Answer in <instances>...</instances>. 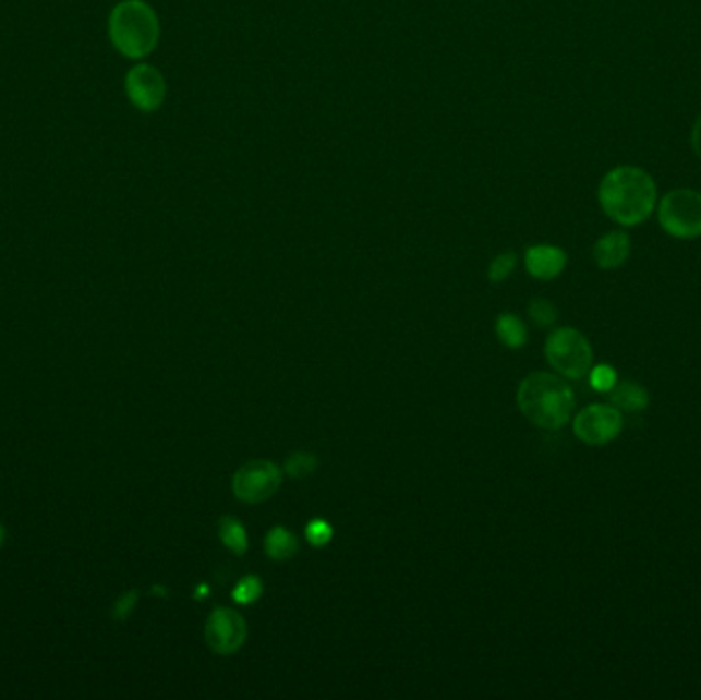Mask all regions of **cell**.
<instances>
[{"mask_svg": "<svg viewBox=\"0 0 701 700\" xmlns=\"http://www.w3.org/2000/svg\"><path fill=\"white\" fill-rule=\"evenodd\" d=\"M261 594H263V581L257 576H246L237 583L232 598L239 604H255Z\"/></svg>", "mask_w": 701, "mask_h": 700, "instance_id": "cell-16", "label": "cell"}, {"mask_svg": "<svg viewBox=\"0 0 701 700\" xmlns=\"http://www.w3.org/2000/svg\"><path fill=\"white\" fill-rule=\"evenodd\" d=\"M281 485V471L269 460H253L237 471L232 491L244 504H263Z\"/></svg>", "mask_w": 701, "mask_h": 700, "instance_id": "cell-7", "label": "cell"}, {"mask_svg": "<svg viewBox=\"0 0 701 700\" xmlns=\"http://www.w3.org/2000/svg\"><path fill=\"white\" fill-rule=\"evenodd\" d=\"M515 265H517V255L515 253H503V255L495 257V262L491 263L488 278H491V281L507 280L513 274Z\"/></svg>", "mask_w": 701, "mask_h": 700, "instance_id": "cell-20", "label": "cell"}, {"mask_svg": "<svg viewBox=\"0 0 701 700\" xmlns=\"http://www.w3.org/2000/svg\"><path fill=\"white\" fill-rule=\"evenodd\" d=\"M565 251L560 246L535 245L528 249L525 253V267L533 278L537 280H554L565 271Z\"/></svg>", "mask_w": 701, "mask_h": 700, "instance_id": "cell-10", "label": "cell"}, {"mask_svg": "<svg viewBox=\"0 0 701 700\" xmlns=\"http://www.w3.org/2000/svg\"><path fill=\"white\" fill-rule=\"evenodd\" d=\"M609 401L619 411L640 413L649 407L650 397L644 386L636 385L632 381H624V383H616V386L609 390Z\"/></svg>", "mask_w": 701, "mask_h": 700, "instance_id": "cell-12", "label": "cell"}, {"mask_svg": "<svg viewBox=\"0 0 701 700\" xmlns=\"http://www.w3.org/2000/svg\"><path fill=\"white\" fill-rule=\"evenodd\" d=\"M530 316L535 325L549 327V325L556 323L558 311H556V306H554L549 300H546V298H535V300H531L530 302Z\"/></svg>", "mask_w": 701, "mask_h": 700, "instance_id": "cell-18", "label": "cell"}, {"mask_svg": "<svg viewBox=\"0 0 701 700\" xmlns=\"http://www.w3.org/2000/svg\"><path fill=\"white\" fill-rule=\"evenodd\" d=\"M0 541H2V528H0Z\"/></svg>", "mask_w": 701, "mask_h": 700, "instance_id": "cell-24", "label": "cell"}, {"mask_svg": "<svg viewBox=\"0 0 701 700\" xmlns=\"http://www.w3.org/2000/svg\"><path fill=\"white\" fill-rule=\"evenodd\" d=\"M125 93L137 109L156 111L165 101L167 85L162 74L156 71L155 67L137 64L125 76Z\"/></svg>", "mask_w": 701, "mask_h": 700, "instance_id": "cell-9", "label": "cell"}, {"mask_svg": "<svg viewBox=\"0 0 701 700\" xmlns=\"http://www.w3.org/2000/svg\"><path fill=\"white\" fill-rule=\"evenodd\" d=\"M246 641V623L232 608H216L206 623V643L218 655H232Z\"/></svg>", "mask_w": 701, "mask_h": 700, "instance_id": "cell-8", "label": "cell"}, {"mask_svg": "<svg viewBox=\"0 0 701 700\" xmlns=\"http://www.w3.org/2000/svg\"><path fill=\"white\" fill-rule=\"evenodd\" d=\"M589 383L597 393H609L617 383L616 370L612 369V366H605V364L595 366L589 372Z\"/></svg>", "mask_w": 701, "mask_h": 700, "instance_id": "cell-19", "label": "cell"}, {"mask_svg": "<svg viewBox=\"0 0 701 700\" xmlns=\"http://www.w3.org/2000/svg\"><path fill=\"white\" fill-rule=\"evenodd\" d=\"M658 222L675 239L701 237V193L696 190H673L658 204Z\"/></svg>", "mask_w": 701, "mask_h": 700, "instance_id": "cell-5", "label": "cell"}, {"mask_svg": "<svg viewBox=\"0 0 701 700\" xmlns=\"http://www.w3.org/2000/svg\"><path fill=\"white\" fill-rule=\"evenodd\" d=\"M517 405L533 425L542 430H560L570 421L575 395L563 378L537 372L519 385Z\"/></svg>", "mask_w": 701, "mask_h": 700, "instance_id": "cell-2", "label": "cell"}, {"mask_svg": "<svg viewBox=\"0 0 701 700\" xmlns=\"http://www.w3.org/2000/svg\"><path fill=\"white\" fill-rule=\"evenodd\" d=\"M158 17L144 0H123L109 17V37L128 58H146L158 44Z\"/></svg>", "mask_w": 701, "mask_h": 700, "instance_id": "cell-3", "label": "cell"}, {"mask_svg": "<svg viewBox=\"0 0 701 700\" xmlns=\"http://www.w3.org/2000/svg\"><path fill=\"white\" fill-rule=\"evenodd\" d=\"M691 146H693V153L701 158V113L691 130Z\"/></svg>", "mask_w": 701, "mask_h": 700, "instance_id": "cell-23", "label": "cell"}, {"mask_svg": "<svg viewBox=\"0 0 701 700\" xmlns=\"http://www.w3.org/2000/svg\"><path fill=\"white\" fill-rule=\"evenodd\" d=\"M624 427L621 411L614 405H589L575 418L572 430L582 444L605 446L619 436Z\"/></svg>", "mask_w": 701, "mask_h": 700, "instance_id": "cell-6", "label": "cell"}, {"mask_svg": "<svg viewBox=\"0 0 701 700\" xmlns=\"http://www.w3.org/2000/svg\"><path fill=\"white\" fill-rule=\"evenodd\" d=\"M546 360L565 378L581 381L593 369V348L581 331L563 327L547 337Z\"/></svg>", "mask_w": 701, "mask_h": 700, "instance_id": "cell-4", "label": "cell"}, {"mask_svg": "<svg viewBox=\"0 0 701 700\" xmlns=\"http://www.w3.org/2000/svg\"><path fill=\"white\" fill-rule=\"evenodd\" d=\"M597 197L605 216L621 227H636L652 216L658 204V190L644 169L621 165L601 179Z\"/></svg>", "mask_w": 701, "mask_h": 700, "instance_id": "cell-1", "label": "cell"}, {"mask_svg": "<svg viewBox=\"0 0 701 700\" xmlns=\"http://www.w3.org/2000/svg\"><path fill=\"white\" fill-rule=\"evenodd\" d=\"M630 251H632L630 234L624 230H612L595 243L593 257L601 269H617L628 262Z\"/></svg>", "mask_w": 701, "mask_h": 700, "instance_id": "cell-11", "label": "cell"}, {"mask_svg": "<svg viewBox=\"0 0 701 700\" xmlns=\"http://www.w3.org/2000/svg\"><path fill=\"white\" fill-rule=\"evenodd\" d=\"M298 548H300V543H298L295 534L290 532V530H286V528H281V526L274 528V530L267 534V539H265V551H267V555L275 560H286L295 557Z\"/></svg>", "mask_w": 701, "mask_h": 700, "instance_id": "cell-13", "label": "cell"}, {"mask_svg": "<svg viewBox=\"0 0 701 700\" xmlns=\"http://www.w3.org/2000/svg\"><path fill=\"white\" fill-rule=\"evenodd\" d=\"M220 539H222L223 546L230 548L232 553H237V555L246 553V546H249L246 530L242 528L237 518L223 516L220 520Z\"/></svg>", "mask_w": 701, "mask_h": 700, "instance_id": "cell-15", "label": "cell"}, {"mask_svg": "<svg viewBox=\"0 0 701 700\" xmlns=\"http://www.w3.org/2000/svg\"><path fill=\"white\" fill-rule=\"evenodd\" d=\"M496 335L500 337V341L507 348L517 350V348L525 346V341H528V327L519 316L503 315L498 316V321H496Z\"/></svg>", "mask_w": 701, "mask_h": 700, "instance_id": "cell-14", "label": "cell"}, {"mask_svg": "<svg viewBox=\"0 0 701 700\" xmlns=\"http://www.w3.org/2000/svg\"><path fill=\"white\" fill-rule=\"evenodd\" d=\"M330 539H333V528L326 524L325 520H312L306 526V541L312 546H325L330 543Z\"/></svg>", "mask_w": 701, "mask_h": 700, "instance_id": "cell-21", "label": "cell"}, {"mask_svg": "<svg viewBox=\"0 0 701 700\" xmlns=\"http://www.w3.org/2000/svg\"><path fill=\"white\" fill-rule=\"evenodd\" d=\"M318 464V458L310 452H295L288 458L286 462V473L293 476V479H304V476H310L314 473Z\"/></svg>", "mask_w": 701, "mask_h": 700, "instance_id": "cell-17", "label": "cell"}, {"mask_svg": "<svg viewBox=\"0 0 701 700\" xmlns=\"http://www.w3.org/2000/svg\"><path fill=\"white\" fill-rule=\"evenodd\" d=\"M136 602H137L136 592H130V594L123 595L120 602L116 604V616H118L120 620H123V618H128V616H130V613L134 611V606H136Z\"/></svg>", "mask_w": 701, "mask_h": 700, "instance_id": "cell-22", "label": "cell"}]
</instances>
